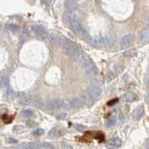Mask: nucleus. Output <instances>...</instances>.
<instances>
[{
    "mask_svg": "<svg viewBox=\"0 0 149 149\" xmlns=\"http://www.w3.org/2000/svg\"><path fill=\"white\" fill-rule=\"evenodd\" d=\"M63 50L66 55L73 57L79 49L73 41L69 39H64L63 41Z\"/></svg>",
    "mask_w": 149,
    "mask_h": 149,
    "instance_id": "nucleus-1",
    "label": "nucleus"
},
{
    "mask_svg": "<svg viewBox=\"0 0 149 149\" xmlns=\"http://www.w3.org/2000/svg\"><path fill=\"white\" fill-rule=\"evenodd\" d=\"M70 26H71L73 31L76 33L79 37H81V38H85V39L88 37V34L87 30L84 28V26L81 24V23L78 22L77 20L73 21L71 22V24H70Z\"/></svg>",
    "mask_w": 149,
    "mask_h": 149,
    "instance_id": "nucleus-2",
    "label": "nucleus"
},
{
    "mask_svg": "<svg viewBox=\"0 0 149 149\" xmlns=\"http://www.w3.org/2000/svg\"><path fill=\"white\" fill-rule=\"evenodd\" d=\"M83 104V101L80 98H72V99L63 100V108L65 109H74L78 108Z\"/></svg>",
    "mask_w": 149,
    "mask_h": 149,
    "instance_id": "nucleus-3",
    "label": "nucleus"
},
{
    "mask_svg": "<svg viewBox=\"0 0 149 149\" xmlns=\"http://www.w3.org/2000/svg\"><path fill=\"white\" fill-rule=\"evenodd\" d=\"M92 42L95 45L98 46H104V47H110L114 43V38L111 36H98L92 38Z\"/></svg>",
    "mask_w": 149,
    "mask_h": 149,
    "instance_id": "nucleus-4",
    "label": "nucleus"
},
{
    "mask_svg": "<svg viewBox=\"0 0 149 149\" xmlns=\"http://www.w3.org/2000/svg\"><path fill=\"white\" fill-rule=\"evenodd\" d=\"M102 93V88L97 85V84H91L88 88V96L91 97V99L92 101H96L99 100Z\"/></svg>",
    "mask_w": 149,
    "mask_h": 149,
    "instance_id": "nucleus-5",
    "label": "nucleus"
},
{
    "mask_svg": "<svg viewBox=\"0 0 149 149\" xmlns=\"http://www.w3.org/2000/svg\"><path fill=\"white\" fill-rule=\"evenodd\" d=\"M45 109L48 111H54L60 109L63 107V100L55 99V100H49L45 102Z\"/></svg>",
    "mask_w": 149,
    "mask_h": 149,
    "instance_id": "nucleus-6",
    "label": "nucleus"
},
{
    "mask_svg": "<svg viewBox=\"0 0 149 149\" xmlns=\"http://www.w3.org/2000/svg\"><path fill=\"white\" fill-rule=\"evenodd\" d=\"M83 67L85 68V72H86L87 77H94L98 73V70H97V68L95 66V64L93 63L91 60L88 61V63H86L85 64H84Z\"/></svg>",
    "mask_w": 149,
    "mask_h": 149,
    "instance_id": "nucleus-7",
    "label": "nucleus"
},
{
    "mask_svg": "<svg viewBox=\"0 0 149 149\" xmlns=\"http://www.w3.org/2000/svg\"><path fill=\"white\" fill-rule=\"evenodd\" d=\"M73 59H74V62H77V63H80V64L82 65V66H83V65L85 64L86 63H88V61L91 60L85 53L82 52V51H80V50H78L77 52L73 56Z\"/></svg>",
    "mask_w": 149,
    "mask_h": 149,
    "instance_id": "nucleus-8",
    "label": "nucleus"
},
{
    "mask_svg": "<svg viewBox=\"0 0 149 149\" xmlns=\"http://www.w3.org/2000/svg\"><path fill=\"white\" fill-rule=\"evenodd\" d=\"M76 13H74V10H66L63 15V20L64 22V23H66V24H71V22L73 21L76 20Z\"/></svg>",
    "mask_w": 149,
    "mask_h": 149,
    "instance_id": "nucleus-9",
    "label": "nucleus"
},
{
    "mask_svg": "<svg viewBox=\"0 0 149 149\" xmlns=\"http://www.w3.org/2000/svg\"><path fill=\"white\" fill-rule=\"evenodd\" d=\"M121 144H122L121 139L116 137V138L109 140L108 143H107V148L108 149H116V148H118L119 146H121Z\"/></svg>",
    "mask_w": 149,
    "mask_h": 149,
    "instance_id": "nucleus-10",
    "label": "nucleus"
},
{
    "mask_svg": "<svg viewBox=\"0 0 149 149\" xmlns=\"http://www.w3.org/2000/svg\"><path fill=\"white\" fill-rule=\"evenodd\" d=\"M33 29H34V32L36 33V35L38 36L39 38L43 39V40L45 39V37L47 36V35L49 34V32L42 26H35Z\"/></svg>",
    "mask_w": 149,
    "mask_h": 149,
    "instance_id": "nucleus-11",
    "label": "nucleus"
},
{
    "mask_svg": "<svg viewBox=\"0 0 149 149\" xmlns=\"http://www.w3.org/2000/svg\"><path fill=\"white\" fill-rule=\"evenodd\" d=\"M133 42V36L132 35H126L122 37L121 39V47L124 49L126 48H129V47L132 44Z\"/></svg>",
    "mask_w": 149,
    "mask_h": 149,
    "instance_id": "nucleus-12",
    "label": "nucleus"
},
{
    "mask_svg": "<svg viewBox=\"0 0 149 149\" xmlns=\"http://www.w3.org/2000/svg\"><path fill=\"white\" fill-rule=\"evenodd\" d=\"M143 114H144V108H143V105H139V106H137L136 108L133 110V112H132V116H133L134 119L139 120L143 116Z\"/></svg>",
    "mask_w": 149,
    "mask_h": 149,
    "instance_id": "nucleus-13",
    "label": "nucleus"
},
{
    "mask_svg": "<svg viewBox=\"0 0 149 149\" xmlns=\"http://www.w3.org/2000/svg\"><path fill=\"white\" fill-rule=\"evenodd\" d=\"M140 41L143 44H146L149 42V26L146 27L140 34Z\"/></svg>",
    "mask_w": 149,
    "mask_h": 149,
    "instance_id": "nucleus-14",
    "label": "nucleus"
},
{
    "mask_svg": "<svg viewBox=\"0 0 149 149\" xmlns=\"http://www.w3.org/2000/svg\"><path fill=\"white\" fill-rule=\"evenodd\" d=\"M50 138H59L63 135V129L61 127H55L49 132Z\"/></svg>",
    "mask_w": 149,
    "mask_h": 149,
    "instance_id": "nucleus-15",
    "label": "nucleus"
},
{
    "mask_svg": "<svg viewBox=\"0 0 149 149\" xmlns=\"http://www.w3.org/2000/svg\"><path fill=\"white\" fill-rule=\"evenodd\" d=\"M47 43H49V44H56V43H58L60 38H59V36H56L54 34H51V33H49L48 35H47V36L45 37V39H44Z\"/></svg>",
    "mask_w": 149,
    "mask_h": 149,
    "instance_id": "nucleus-16",
    "label": "nucleus"
},
{
    "mask_svg": "<svg viewBox=\"0 0 149 149\" xmlns=\"http://www.w3.org/2000/svg\"><path fill=\"white\" fill-rule=\"evenodd\" d=\"M122 100L126 102H132L136 100V94L132 91L126 92L125 94L122 96Z\"/></svg>",
    "mask_w": 149,
    "mask_h": 149,
    "instance_id": "nucleus-17",
    "label": "nucleus"
},
{
    "mask_svg": "<svg viewBox=\"0 0 149 149\" xmlns=\"http://www.w3.org/2000/svg\"><path fill=\"white\" fill-rule=\"evenodd\" d=\"M32 104H34L35 106H36V107H43V106H45V102L42 101L40 98H36L35 100H33Z\"/></svg>",
    "mask_w": 149,
    "mask_h": 149,
    "instance_id": "nucleus-18",
    "label": "nucleus"
},
{
    "mask_svg": "<svg viewBox=\"0 0 149 149\" xmlns=\"http://www.w3.org/2000/svg\"><path fill=\"white\" fill-rule=\"evenodd\" d=\"M33 101L30 97H27V96H23L22 97V99H21V104H24V105H28V104H32Z\"/></svg>",
    "mask_w": 149,
    "mask_h": 149,
    "instance_id": "nucleus-19",
    "label": "nucleus"
},
{
    "mask_svg": "<svg viewBox=\"0 0 149 149\" xmlns=\"http://www.w3.org/2000/svg\"><path fill=\"white\" fill-rule=\"evenodd\" d=\"M116 118H115V116H112V118H110L108 120L106 121L105 125H106V127L110 128V127H112V126H114L116 124Z\"/></svg>",
    "mask_w": 149,
    "mask_h": 149,
    "instance_id": "nucleus-20",
    "label": "nucleus"
},
{
    "mask_svg": "<svg viewBox=\"0 0 149 149\" xmlns=\"http://www.w3.org/2000/svg\"><path fill=\"white\" fill-rule=\"evenodd\" d=\"M74 3L72 0H67L66 3H65V7H66L67 10H73V8H74Z\"/></svg>",
    "mask_w": 149,
    "mask_h": 149,
    "instance_id": "nucleus-21",
    "label": "nucleus"
},
{
    "mask_svg": "<svg viewBox=\"0 0 149 149\" xmlns=\"http://www.w3.org/2000/svg\"><path fill=\"white\" fill-rule=\"evenodd\" d=\"M7 95H8V97L9 98V99H13V98L16 97V93L14 91H12L10 88H8L7 90Z\"/></svg>",
    "mask_w": 149,
    "mask_h": 149,
    "instance_id": "nucleus-22",
    "label": "nucleus"
},
{
    "mask_svg": "<svg viewBox=\"0 0 149 149\" xmlns=\"http://www.w3.org/2000/svg\"><path fill=\"white\" fill-rule=\"evenodd\" d=\"M17 149H31L30 143H21L20 146H17Z\"/></svg>",
    "mask_w": 149,
    "mask_h": 149,
    "instance_id": "nucleus-23",
    "label": "nucleus"
},
{
    "mask_svg": "<svg viewBox=\"0 0 149 149\" xmlns=\"http://www.w3.org/2000/svg\"><path fill=\"white\" fill-rule=\"evenodd\" d=\"M44 132H44L43 129H36L33 132V135H35V136H38V135H42Z\"/></svg>",
    "mask_w": 149,
    "mask_h": 149,
    "instance_id": "nucleus-24",
    "label": "nucleus"
},
{
    "mask_svg": "<svg viewBox=\"0 0 149 149\" xmlns=\"http://www.w3.org/2000/svg\"><path fill=\"white\" fill-rule=\"evenodd\" d=\"M22 114L23 116H25V118H30V116L33 115V113H32V111H31V110H23V111L22 112Z\"/></svg>",
    "mask_w": 149,
    "mask_h": 149,
    "instance_id": "nucleus-25",
    "label": "nucleus"
},
{
    "mask_svg": "<svg viewBox=\"0 0 149 149\" xmlns=\"http://www.w3.org/2000/svg\"><path fill=\"white\" fill-rule=\"evenodd\" d=\"M55 116H56V118H58V119H63V118H65L67 116V115L65 114V113H57L55 115Z\"/></svg>",
    "mask_w": 149,
    "mask_h": 149,
    "instance_id": "nucleus-26",
    "label": "nucleus"
},
{
    "mask_svg": "<svg viewBox=\"0 0 149 149\" xmlns=\"http://www.w3.org/2000/svg\"><path fill=\"white\" fill-rule=\"evenodd\" d=\"M7 82H8V77H5L4 74H1V87H4L7 84Z\"/></svg>",
    "mask_w": 149,
    "mask_h": 149,
    "instance_id": "nucleus-27",
    "label": "nucleus"
},
{
    "mask_svg": "<svg viewBox=\"0 0 149 149\" xmlns=\"http://www.w3.org/2000/svg\"><path fill=\"white\" fill-rule=\"evenodd\" d=\"M8 29L9 31H11V32H13V33H15V32L18 31V27H17L16 25L9 24V25H8Z\"/></svg>",
    "mask_w": 149,
    "mask_h": 149,
    "instance_id": "nucleus-28",
    "label": "nucleus"
},
{
    "mask_svg": "<svg viewBox=\"0 0 149 149\" xmlns=\"http://www.w3.org/2000/svg\"><path fill=\"white\" fill-rule=\"evenodd\" d=\"M22 130H23V127H22V126H21V125H17V126H15V127L13 128V132H22Z\"/></svg>",
    "mask_w": 149,
    "mask_h": 149,
    "instance_id": "nucleus-29",
    "label": "nucleus"
},
{
    "mask_svg": "<svg viewBox=\"0 0 149 149\" xmlns=\"http://www.w3.org/2000/svg\"><path fill=\"white\" fill-rule=\"evenodd\" d=\"M41 3L46 7H49L52 3V0H41Z\"/></svg>",
    "mask_w": 149,
    "mask_h": 149,
    "instance_id": "nucleus-30",
    "label": "nucleus"
},
{
    "mask_svg": "<svg viewBox=\"0 0 149 149\" xmlns=\"http://www.w3.org/2000/svg\"><path fill=\"white\" fill-rule=\"evenodd\" d=\"M115 77V74H114V73L113 72H109L108 74H107V77H106V79H107V81H111L112 79H113Z\"/></svg>",
    "mask_w": 149,
    "mask_h": 149,
    "instance_id": "nucleus-31",
    "label": "nucleus"
},
{
    "mask_svg": "<svg viewBox=\"0 0 149 149\" xmlns=\"http://www.w3.org/2000/svg\"><path fill=\"white\" fill-rule=\"evenodd\" d=\"M63 149H73V147L67 143H63Z\"/></svg>",
    "mask_w": 149,
    "mask_h": 149,
    "instance_id": "nucleus-32",
    "label": "nucleus"
},
{
    "mask_svg": "<svg viewBox=\"0 0 149 149\" xmlns=\"http://www.w3.org/2000/svg\"><path fill=\"white\" fill-rule=\"evenodd\" d=\"M8 141L10 143H17V140L16 139H12V138H8Z\"/></svg>",
    "mask_w": 149,
    "mask_h": 149,
    "instance_id": "nucleus-33",
    "label": "nucleus"
},
{
    "mask_svg": "<svg viewBox=\"0 0 149 149\" xmlns=\"http://www.w3.org/2000/svg\"><path fill=\"white\" fill-rule=\"evenodd\" d=\"M116 101H118V100H114V101H110L109 102H108V105H111V104H115V102H116Z\"/></svg>",
    "mask_w": 149,
    "mask_h": 149,
    "instance_id": "nucleus-34",
    "label": "nucleus"
},
{
    "mask_svg": "<svg viewBox=\"0 0 149 149\" xmlns=\"http://www.w3.org/2000/svg\"><path fill=\"white\" fill-rule=\"evenodd\" d=\"M146 148H147V149H149V141L146 143Z\"/></svg>",
    "mask_w": 149,
    "mask_h": 149,
    "instance_id": "nucleus-35",
    "label": "nucleus"
},
{
    "mask_svg": "<svg viewBox=\"0 0 149 149\" xmlns=\"http://www.w3.org/2000/svg\"><path fill=\"white\" fill-rule=\"evenodd\" d=\"M72 1H74V3H77V2H79V1H81V0H72Z\"/></svg>",
    "mask_w": 149,
    "mask_h": 149,
    "instance_id": "nucleus-36",
    "label": "nucleus"
},
{
    "mask_svg": "<svg viewBox=\"0 0 149 149\" xmlns=\"http://www.w3.org/2000/svg\"><path fill=\"white\" fill-rule=\"evenodd\" d=\"M147 86L149 87V78H148V81H147Z\"/></svg>",
    "mask_w": 149,
    "mask_h": 149,
    "instance_id": "nucleus-37",
    "label": "nucleus"
},
{
    "mask_svg": "<svg viewBox=\"0 0 149 149\" xmlns=\"http://www.w3.org/2000/svg\"><path fill=\"white\" fill-rule=\"evenodd\" d=\"M147 100H148V102H149V93H148V96H147Z\"/></svg>",
    "mask_w": 149,
    "mask_h": 149,
    "instance_id": "nucleus-38",
    "label": "nucleus"
}]
</instances>
